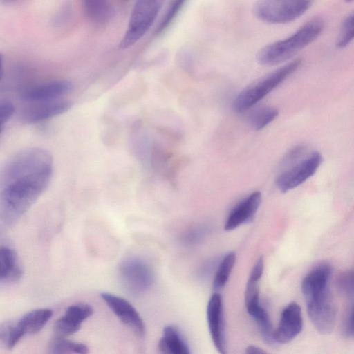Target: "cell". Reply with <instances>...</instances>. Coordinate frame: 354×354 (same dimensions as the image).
<instances>
[{
	"mask_svg": "<svg viewBox=\"0 0 354 354\" xmlns=\"http://www.w3.org/2000/svg\"><path fill=\"white\" fill-rule=\"evenodd\" d=\"M245 354H270L263 348L254 346L250 345L247 347L245 350Z\"/></svg>",
	"mask_w": 354,
	"mask_h": 354,
	"instance_id": "f546056e",
	"label": "cell"
},
{
	"mask_svg": "<svg viewBox=\"0 0 354 354\" xmlns=\"http://www.w3.org/2000/svg\"><path fill=\"white\" fill-rule=\"evenodd\" d=\"M309 1H258L252 7L255 17L261 21L278 24L299 18L310 8Z\"/></svg>",
	"mask_w": 354,
	"mask_h": 354,
	"instance_id": "8992f818",
	"label": "cell"
},
{
	"mask_svg": "<svg viewBox=\"0 0 354 354\" xmlns=\"http://www.w3.org/2000/svg\"><path fill=\"white\" fill-rule=\"evenodd\" d=\"M118 271L122 284L133 295L144 293L153 284L151 268L138 256L124 257L120 263Z\"/></svg>",
	"mask_w": 354,
	"mask_h": 354,
	"instance_id": "52a82bcc",
	"label": "cell"
},
{
	"mask_svg": "<svg viewBox=\"0 0 354 354\" xmlns=\"http://www.w3.org/2000/svg\"><path fill=\"white\" fill-rule=\"evenodd\" d=\"M88 347L80 342L56 337L49 345L47 354H88Z\"/></svg>",
	"mask_w": 354,
	"mask_h": 354,
	"instance_id": "ffe728a7",
	"label": "cell"
},
{
	"mask_svg": "<svg viewBox=\"0 0 354 354\" xmlns=\"http://www.w3.org/2000/svg\"><path fill=\"white\" fill-rule=\"evenodd\" d=\"M53 172L50 151L40 147L18 151L7 159L0 172V219L15 225L48 186Z\"/></svg>",
	"mask_w": 354,
	"mask_h": 354,
	"instance_id": "6da1fadb",
	"label": "cell"
},
{
	"mask_svg": "<svg viewBox=\"0 0 354 354\" xmlns=\"http://www.w3.org/2000/svg\"><path fill=\"white\" fill-rule=\"evenodd\" d=\"M86 17L96 24L109 22L114 15V8L111 3L104 0H86L82 2Z\"/></svg>",
	"mask_w": 354,
	"mask_h": 354,
	"instance_id": "e0dca14e",
	"label": "cell"
},
{
	"mask_svg": "<svg viewBox=\"0 0 354 354\" xmlns=\"http://www.w3.org/2000/svg\"><path fill=\"white\" fill-rule=\"evenodd\" d=\"M23 271L15 251L7 245L0 248V281L15 283L22 277Z\"/></svg>",
	"mask_w": 354,
	"mask_h": 354,
	"instance_id": "9a60e30c",
	"label": "cell"
},
{
	"mask_svg": "<svg viewBox=\"0 0 354 354\" xmlns=\"http://www.w3.org/2000/svg\"><path fill=\"white\" fill-rule=\"evenodd\" d=\"M236 260L234 252L228 253L221 262L216 272L213 286L216 290L221 289L226 284Z\"/></svg>",
	"mask_w": 354,
	"mask_h": 354,
	"instance_id": "7402d4cb",
	"label": "cell"
},
{
	"mask_svg": "<svg viewBox=\"0 0 354 354\" xmlns=\"http://www.w3.org/2000/svg\"><path fill=\"white\" fill-rule=\"evenodd\" d=\"M342 327L346 337L354 338V303L347 310Z\"/></svg>",
	"mask_w": 354,
	"mask_h": 354,
	"instance_id": "f1b7e54d",
	"label": "cell"
},
{
	"mask_svg": "<svg viewBox=\"0 0 354 354\" xmlns=\"http://www.w3.org/2000/svg\"><path fill=\"white\" fill-rule=\"evenodd\" d=\"M114 314L138 335L145 333V324L136 308L125 299L109 292L100 295Z\"/></svg>",
	"mask_w": 354,
	"mask_h": 354,
	"instance_id": "7c38bea8",
	"label": "cell"
},
{
	"mask_svg": "<svg viewBox=\"0 0 354 354\" xmlns=\"http://www.w3.org/2000/svg\"><path fill=\"white\" fill-rule=\"evenodd\" d=\"M307 311L316 329L322 334L330 333L336 319V307L329 286L315 288L303 293Z\"/></svg>",
	"mask_w": 354,
	"mask_h": 354,
	"instance_id": "5b68a950",
	"label": "cell"
},
{
	"mask_svg": "<svg viewBox=\"0 0 354 354\" xmlns=\"http://www.w3.org/2000/svg\"><path fill=\"white\" fill-rule=\"evenodd\" d=\"M302 327L303 318L299 305L294 301L288 304L283 309L277 327L274 330V342H290L300 333Z\"/></svg>",
	"mask_w": 354,
	"mask_h": 354,
	"instance_id": "8fae6325",
	"label": "cell"
},
{
	"mask_svg": "<svg viewBox=\"0 0 354 354\" xmlns=\"http://www.w3.org/2000/svg\"><path fill=\"white\" fill-rule=\"evenodd\" d=\"M354 39V11L350 13L342 21L337 45L344 48Z\"/></svg>",
	"mask_w": 354,
	"mask_h": 354,
	"instance_id": "603a6c76",
	"label": "cell"
},
{
	"mask_svg": "<svg viewBox=\"0 0 354 354\" xmlns=\"http://www.w3.org/2000/svg\"><path fill=\"white\" fill-rule=\"evenodd\" d=\"M24 335L26 334L19 320L6 322L1 326V341L9 349L12 348Z\"/></svg>",
	"mask_w": 354,
	"mask_h": 354,
	"instance_id": "44dd1931",
	"label": "cell"
},
{
	"mask_svg": "<svg viewBox=\"0 0 354 354\" xmlns=\"http://www.w3.org/2000/svg\"><path fill=\"white\" fill-rule=\"evenodd\" d=\"M162 4L163 1L159 0L136 1L124 36L118 44L119 48H130L146 34L155 21Z\"/></svg>",
	"mask_w": 354,
	"mask_h": 354,
	"instance_id": "277c9868",
	"label": "cell"
},
{
	"mask_svg": "<svg viewBox=\"0 0 354 354\" xmlns=\"http://www.w3.org/2000/svg\"><path fill=\"white\" fill-rule=\"evenodd\" d=\"M53 315L49 308H39L31 310L19 320L25 334L32 335L40 331Z\"/></svg>",
	"mask_w": 354,
	"mask_h": 354,
	"instance_id": "ac0fdd59",
	"label": "cell"
},
{
	"mask_svg": "<svg viewBox=\"0 0 354 354\" xmlns=\"http://www.w3.org/2000/svg\"><path fill=\"white\" fill-rule=\"evenodd\" d=\"M93 310L87 304H77L68 306L65 311L64 315L71 320L82 324L85 319L91 317Z\"/></svg>",
	"mask_w": 354,
	"mask_h": 354,
	"instance_id": "d4e9b609",
	"label": "cell"
},
{
	"mask_svg": "<svg viewBox=\"0 0 354 354\" xmlns=\"http://www.w3.org/2000/svg\"><path fill=\"white\" fill-rule=\"evenodd\" d=\"M158 349L161 354H191L189 347L179 330L171 325L164 328Z\"/></svg>",
	"mask_w": 354,
	"mask_h": 354,
	"instance_id": "2e32d148",
	"label": "cell"
},
{
	"mask_svg": "<svg viewBox=\"0 0 354 354\" xmlns=\"http://www.w3.org/2000/svg\"><path fill=\"white\" fill-rule=\"evenodd\" d=\"M73 88L72 82L68 80H53L25 88L20 97L29 102L53 100L68 93Z\"/></svg>",
	"mask_w": 354,
	"mask_h": 354,
	"instance_id": "4fadbf2b",
	"label": "cell"
},
{
	"mask_svg": "<svg viewBox=\"0 0 354 354\" xmlns=\"http://www.w3.org/2000/svg\"><path fill=\"white\" fill-rule=\"evenodd\" d=\"M15 111L14 104L11 101L7 99H1L0 100V122L1 132L5 124L12 117Z\"/></svg>",
	"mask_w": 354,
	"mask_h": 354,
	"instance_id": "83f0119b",
	"label": "cell"
},
{
	"mask_svg": "<svg viewBox=\"0 0 354 354\" xmlns=\"http://www.w3.org/2000/svg\"><path fill=\"white\" fill-rule=\"evenodd\" d=\"M261 201L260 192H254L243 201L230 214L225 225L226 230H232L243 223L250 222L257 211Z\"/></svg>",
	"mask_w": 354,
	"mask_h": 354,
	"instance_id": "5bb4252c",
	"label": "cell"
},
{
	"mask_svg": "<svg viewBox=\"0 0 354 354\" xmlns=\"http://www.w3.org/2000/svg\"><path fill=\"white\" fill-rule=\"evenodd\" d=\"M81 324L77 323L65 315L59 318L54 324V333L56 337L64 338L77 332Z\"/></svg>",
	"mask_w": 354,
	"mask_h": 354,
	"instance_id": "cb8c5ba5",
	"label": "cell"
},
{
	"mask_svg": "<svg viewBox=\"0 0 354 354\" xmlns=\"http://www.w3.org/2000/svg\"><path fill=\"white\" fill-rule=\"evenodd\" d=\"M337 284L344 295L354 296V267L342 272L337 278Z\"/></svg>",
	"mask_w": 354,
	"mask_h": 354,
	"instance_id": "484cf974",
	"label": "cell"
},
{
	"mask_svg": "<svg viewBox=\"0 0 354 354\" xmlns=\"http://www.w3.org/2000/svg\"><path fill=\"white\" fill-rule=\"evenodd\" d=\"M278 110L272 106L259 107L252 111L248 117V123L254 131H259L274 121L278 116Z\"/></svg>",
	"mask_w": 354,
	"mask_h": 354,
	"instance_id": "d6986e66",
	"label": "cell"
},
{
	"mask_svg": "<svg viewBox=\"0 0 354 354\" xmlns=\"http://www.w3.org/2000/svg\"><path fill=\"white\" fill-rule=\"evenodd\" d=\"M322 160V156L317 151L307 153L278 177L277 187L286 192L300 185L317 171Z\"/></svg>",
	"mask_w": 354,
	"mask_h": 354,
	"instance_id": "ba28073f",
	"label": "cell"
},
{
	"mask_svg": "<svg viewBox=\"0 0 354 354\" xmlns=\"http://www.w3.org/2000/svg\"><path fill=\"white\" fill-rule=\"evenodd\" d=\"M301 59H295L251 83L234 98L232 109L243 113L263 100L300 66Z\"/></svg>",
	"mask_w": 354,
	"mask_h": 354,
	"instance_id": "3957f363",
	"label": "cell"
},
{
	"mask_svg": "<svg viewBox=\"0 0 354 354\" xmlns=\"http://www.w3.org/2000/svg\"><path fill=\"white\" fill-rule=\"evenodd\" d=\"M71 106L70 101L62 99L30 102L20 110L19 119L26 124L38 123L65 113Z\"/></svg>",
	"mask_w": 354,
	"mask_h": 354,
	"instance_id": "9c48e42d",
	"label": "cell"
},
{
	"mask_svg": "<svg viewBox=\"0 0 354 354\" xmlns=\"http://www.w3.org/2000/svg\"><path fill=\"white\" fill-rule=\"evenodd\" d=\"M184 3V1H171L161 21H160L159 25L157 27V33L162 32L165 28H167V26L174 20L178 12L180 10Z\"/></svg>",
	"mask_w": 354,
	"mask_h": 354,
	"instance_id": "4316f807",
	"label": "cell"
},
{
	"mask_svg": "<svg viewBox=\"0 0 354 354\" xmlns=\"http://www.w3.org/2000/svg\"><path fill=\"white\" fill-rule=\"evenodd\" d=\"M324 28L322 18L316 17L310 19L287 38L260 49L256 55L257 62L262 66H273L290 59L315 40Z\"/></svg>",
	"mask_w": 354,
	"mask_h": 354,
	"instance_id": "7a4b0ae2",
	"label": "cell"
},
{
	"mask_svg": "<svg viewBox=\"0 0 354 354\" xmlns=\"http://www.w3.org/2000/svg\"><path fill=\"white\" fill-rule=\"evenodd\" d=\"M207 320L212 342L220 354L227 353L222 297L213 294L207 306Z\"/></svg>",
	"mask_w": 354,
	"mask_h": 354,
	"instance_id": "30bf717a",
	"label": "cell"
}]
</instances>
